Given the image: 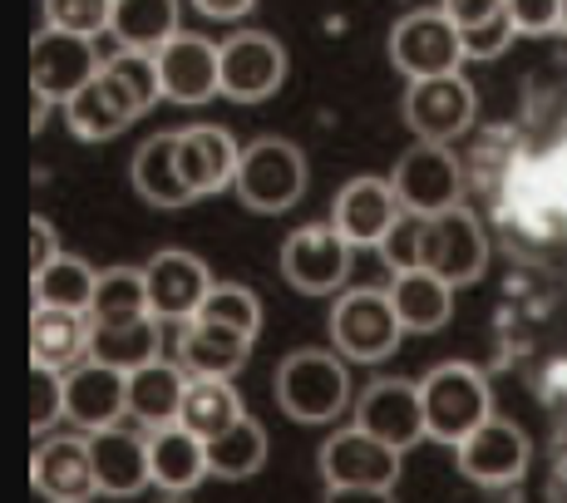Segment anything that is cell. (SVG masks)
I'll use <instances>...</instances> for the list:
<instances>
[{
	"mask_svg": "<svg viewBox=\"0 0 567 503\" xmlns=\"http://www.w3.org/2000/svg\"><path fill=\"white\" fill-rule=\"evenodd\" d=\"M380 257L395 271H434L450 287H468L488 267V237L474 213H400L390 237L380 243Z\"/></svg>",
	"mask_w": 567,
	"mask_h": 503,
	"instance_id": "obj_1",
	"label": "cell"
},
{
	"mask_svg": "<svg viewBox=\"0 0 567 503\" xmlns=\"http://www.w3.org/2000/svg\"><path fill=\"white\" fill-rule=\"evenodd\" d=\"M158 100H163L158 60L144 50H118L114 60H104L100 80L64 104V119H70L74 138L100 144V138L124 134V129L134 124L138 114H148Z\"/></svg>",
	"mask_w": 567,
	"mask_h": 503,
	"instance_id": "obj_2",
	"label": "cell"
},
{
	"mask_svg": "<svg viewBox=\"0 0 567 503\" xmlns=\"http://www.w3.org/2000/svg\"><path fill=\"white\" fill-rule=\"evenodd\" d=\"M277 404L301 424H331L351 404V370L341 351H291L277 366Z\"/></svg>",
	"mask_w": 567,
	"mask_h": 503,
	"instance_id": "obj_3",
	"label": "cell"
},
{
	"mask_svg": "<svg viewBox=\"0 0 567 503\" xmlns=\"http://www.w3.org/2000/svg\"><path fill=\"white\" fill-rule=\"evenodd\" d=\"M420 400H424V430L440 444H464L478 424L494 414L488 404V380L478 376L464 360H444L430 376L420 380Z\"/></svg>",
	"mask_w": 567,
	"mask_h": 503,
	"instance_id": "obj_4",
	"label": "cell"
},
{
	"mask_svg": "<svg viewBox=\"0 0 567 503\" xmlns=\"http://www.w3.org/2000/svg\"><path fill=\"white\" fill-rule=\"evenodd\" d=\"M233 188L252 213H287L307 193V153L287 138H257L243 148Z\"/></svg>",
	"mask_w": 567,
	"mask_h": 503,
	"instance_id": "obj_5",
	"label": "cell"
},
{
	"mask_svg": "<svg viewBox=\"0 0 567 503\" xmlns=\"http://www.w3.org/2000/svg\"><path fill=\"white\" fill-rule=\"evenodd\" d=\"M400 336H405V326H400L390 291L361 287V291H346V297L331 306V341L346 360L375 366V360L395 356Z\"/></svg>",
	"mask_w": 567,
	"mask_h": 503,
	"instance_id": "obj_6",
	"label": "cell"
},
{
	"mask_svg": "<svg viewBox=\"0 0 567 503\" xmlns=\"http://www.w3.org/2000/svg\"><path fill=\"white\" fill-rule=\"evenodd\" d=\"M390 60L410 80H434V74H460L464 35L444 10H410L390 30Z\"/></svg>",
	"mask_w": 567,
	"mask_h": 503,
	"instance_id": "obj_7",
	"label": "cell"
},
{
	"mask_svg": "<svg viewBox=\"0 0 567 503\" xmlns=\"http://www.w3.org/2000/svg\"><path fill=\"white\" fill-rule=\"evenodd\" d=\"M400 469H405V450L375 440L361 424H351V430L331 434V440L321 444L326 489H395Z\"/></svg>",
	"mask_w": 567,
	"mask_h": 503,
	"instance_id": "obj_8",
	"label": "cell"
},
{
	"mask_svg": "<svg viewBox=\"0 0 567 503\" xmlns=\"http://www.w3.org/2000/svg\"><path fill=\"white\" fill-rule=\"evenodd\" d=\"M351 243L341 237L336 223H316L297 227V233L281 243V277L291 281L307 297H326V291H341L351 277Z\"/></svg>",
	"mask_w": 567,
	"mask_h": 503,
	"instance_id": "obj_9",
	"label": "cell"
},
{
	"mask_svg": "<svg viewBox=\"0 0 567 503\" xmlns=\"http://www.w3.org/2000/svg\"><path fill=\"white\" fill-rule=\"evenodd\" d=\"M104 60L94 50V40L64 35V30H40L30 45V90H40L54 104H70L80 90H90L100 80Z\"/></svg>",
	"mask_w": 567,
	"mask_h": 503,
	"instance_id": "obj_10",
	"label": "cell"
},
{
	"mask_svg": "<svg viewBox=\"0 0 567 503\" xmlns=\"http://www.w3.org/2000/svg\"><path fill=\"white\" fill-rule=\"evenodd\" d=\"M405 213H450L464 207V173L444 144H414L390 173Z\"/></svg>",
	"mask_w": 567,
	"mask_h": 503,
	"instance_id": "obj_11",
	"label": "cell"
},
{
	"mask_svg": "<svg viewBox=\"0 0 567 503\" xmlns=\"http://www.w3.org/2000/svg\"><path fill=\"white\" fill-rule=\"evenodd\" d=\"M405 124L420 134V144H450V138H460L474 124V84L464 74L410 80Z\"/></svg>",
	"mask_w": 567,
	"mask_h": 503,
	"instance_id": "obj_12",
	"label": "cell"
},
{
	"mask_svg": "<svg viewBox=\"0 0 567 503\" xmlns=\"http://www.w3.org/2000/svg\"><path fill=\"white\" fill-rule=\"evenodd\" d=\"M287 80V50L281 40L261 35V30H243V35L223 40V94L237 104L271 100Z\"/></svg>",
	"mask_w": 567,
	"mask_h": 503,
	"instance_id": "obj_13",
	"label": "cell"
},
{
	"mask_svg": "<svg viewBox=\"0 0 567 503\" xmlns=\"http://www.w3.org/2000/svg\"><path fill=\"white\" fill-rule=\"evenodd\" d=\"M158 80H163V100L173 104H207L213 94H223V45L203 35H178L168 40L158 54Z\"/></svg>",
	"mask_w": 567,
	"mask_h": 503,
	"instance_id": "obj_14",
	"label": "cell"
},
{
	"mask_svg": "<svg viewBox=\"0 0 567 503\" xmlns=\"http://www.w3.org/2000/svg\"><path fill=\"white\" fill-rule=\"evenodd\" d=\"M400 193L390 178H375V173H361L351 178L341 193H336L331 207V223L341 227V237L351 247H380L390 237V227L400 223Z\"/></svg>",
	"mask_w": 567,
	"mask_h": 503,
	"instance_id": "obj_15",
	"label": "cell"
},
{
	"mask_svg": "<svg viewBox=\"0 0 567 503\" xmlns=\"http://www.w3.org/2000/svg\"><path fill=\"white\" fill-rule=\"evenodd\" d=\"M460 450V469L474 484H488V489H504V484H518L528 474V434L518 430L514 420H498L488 414Z\"/></svg>",
	"mask_w": 567,
	"mask_h": 503,
	"instance_id": "obj_16",
	"label": "cell"
},
{
	"mask_svg": "<svg viewBox=\"0 0 567 503\" xmlns=\"http://www.w3.org/2000/svg\"><path fill=\"white\" fill-rule=\"evenodd\" d=\"M355 424L370 430L375 440L395 444V450H414L424 440V400H420V386L414 380H375V386L361 396L355 404Z\"/></svg>",
	"mask_w": 567,
	"mask_h": 503,
	"instance_id": "obj_17",
	"label": "cell"
},
{
	"mask_svg": "<svg viewBox=\"0 0 567 503\" xmlns=\"http://www.w3.org/2000/svg\"><path fill=\"white\" fill-rule=\"evenodd\" d=\"M144 277H148V306H154L158 321H193L198 306L207 301V291H213V271L193 252L178 247L158 252Z\"/></svg>",
	"mask_w": 567,
	"mask_h": 503,
	"instance_id": "obj_18",
	"label": "cell"
},
{
	"mask_svg": "<svg viewBox=\"0 0 567 503\" xmlns=\"http://www.w3.org/2000/svg\"><path fill=\"white\" fill-rule=\"evenodd\" d=\"M64 414L90 434L118 424V414H128V376L100 366V360H80L64 376Z\"/></svg>",
	"mask_w": 567,
	"mask_h": 503,
	"instance_id": "obj_19",
	"label": "cell"
},
{
	"mask_svg": "<svg viewBox=\"0 0 567 503\" xmlns=\"http://www.w3.org/2000/svg\"><path fill=\"white\" fill-rule=\"evenodd\" d=\"M35 489L45 494L50 503H90L100 494V474H94V454H90V440H45L35 450Z\"/></svg>",
	"mask_w": 567,
	"mask_h": 503,
	"instance_id": "obj_20",
	"label": "cell"
},
{
	"mask_svg": "<svg viewBox=\"0 0 567 503\" xmlns=\"http://www.w3.org/2000/svg\"><path fill=\"white\" fill-rule=\"evenodd\" d=\"M178 168H183V178H188V188L198 193V198H207V193H223L227 183H237L243 148L217 124L178 129Z\"/></svg>",
	"mask_w": 567,
	"mask_h": 503,
	"instance_id": "obj_21",
	"label": "cell"
},
{
	"mask_svg": "<svg viewBox=\"0 0 567 503\" xmlns=\"http://www.w3.org/2000/svg\"><path fill=\"white\" fill-rule=\"evenodd\" d=\"M90 454H94V474H100V494H114V499H128L138 489L154 484L148 474V440L134 430H94L90 434Z\"/></svg>",
	"mask_w": 567,
	"mask_h": 503,
	"instance_id": "obj_22",
	"label": "cell"
},
{
	"mask_svg": "<svg viewBox=\"0 0 567 503\" xmlns=\"http://www.w3.org/2000/svg\"><path fill=\"white\" fill-rule=\"evenodd\" d=\"M252 356V336L243 331H227V326H213V321H183L178 331V366L188 376H217V380H233L237 370L247 366Z\"/></svg>",
	"mask_w": 567,
	"mask_h": 503,
	"instance_id": "obj_23",
	"label": "cell"
},
{
	"mask_svg": "<svg viewBox=\"0 0 567 503\" xmlns=\"http://www.w3.org/2000/svg\"><path fill=\"white\" fill-rule=\"evenodd\" d=\"M90 336H94L90 311L35 306V316H30V356H35V366L64 370V376H70L80 360H90Z\"/></svg>",
	"mask_w": 567,
	"mask_h": 503,
	"instance_id": "obj_24",
	"label": "cell"
},
{
	"mask_svg": "<svg viewBox=\"0 0 567 503\" xmlns=\"http://www.w3.org/2000/svg\"><path fill=\"white\" fill-rule=\"evenodd\" d=\"M148 474L163 494H188V489L203 484L207 469V440H198L193 430L183 424H168V430L148 434Z\"/></svg>",
	"mask_w": 567,
	"mask_h": 503,
	"instance_id": "obj_25",
	"label": "cell"
},
{
	"mask_svg": "<svg viewBox=\"0 0 567 503\" xmlns=\"http://www.w3.org/2000/svg\"><path fill=\"white\" fill-rule=\"evenodd\" d=\"M183 396H188V370L163 356L154 366L128 376V414H134L144 430H168V424H178Z\"/></svg>",
	"mask_w": 567,
	"mask_h": 503,
	"instance_id": "obj_26",
	"label": "cell"
},
{
	"mask_svg": "<svg viewBox=\"0 0 567 503\" xmlns=\"http://www.w3.org/2000/svg\"><path fill=\"white\" fill-rule=\"evenodd\" d=\"M134 188H138V198L154 203V207H188L193 198H198V193L188 188V178H183V168H178V129H168V134L138 144Z\"/></svg>",
	"mask_w": 567,
	"mask_h": 503,
	"instance_id": "obj_27",
	"label": "cell"
},
{
	"mask_svg": "<svg viewBox=\"0 0 567 503\" xmlns=\"http://www.w3.org/2000/svg\"><path fill=\"white\" fill-rule=\"evenodd\" d=\"M390 301H395V316L410 336L440 331L454 316V287L444 277H434V271H395Z\"/></svg>",
	"mask_w": 567,
	"mask_h": 503,
	"instance_id": "obj_28",
	"label": "cell"
},
{
	"mask_svg": "<svg viewBox=\"0 0 567 503\" xmlns=\"http://www.w3.org/2000/svg\"><path fill=\"white\" fill-rule=\"evenodd\" d=\"M158 316H138V321H94V336H90V360H100L109 370H134L154 366L158 360Z\"/></svg>",
	"mask_w": 567,
	"mask_h": 503,
	"instance_id": "obj_29",
	"label": "cell"
},
{
	"mask_svg": "<svg viewBox=\"0 0 567 503\" xmlns=\"http://www.w3.org/2000/svg\"><path fill=\"white\" fill-rule=\"evenodd\" d=\"M114 30L118 50H144L158 54L178 35V0H114Z\"/></svg>",
	"mask_w": 567,
	"mask_h": 503,
	"instance_id": "obj_30",
	"label": "cell"
},
{
	"mask_svg": "<svg viewBox=\"0 0 567 503\" xmlns=\"http://www.w3.org/2000/svg\"><path fill=\"white\" fill-rule=\"evenodd\" d=\"M243 396L233 390V380H217V376H188V396H183V414L178 424L193 430L198 440H217L223 430H233L243 420Z\"/></svg>",
	"mask_w": 567,
	"mask_h": 503,
	"instance_id": "obj_31",
	"label": "cell"
},
{
	"mask_svg": "<svg viewBox=\"0 0 567 503\" xmlns=\"http://www.w3.org/2000/svg\"><path fill=\"white\" fill-rule=\"evenodd\" d=\"M267 450H271L267 430H261L252 414H243L233 430L207 440V469H213L217 479H252L257 469L267 464Z\"/></svg>",
	"mask_w": 567,
	"mask_h": 503,
	"instance_id": "obj_32",
	"label": "cell"
},
{
	"mask_svg": "<svg viewBox=\"0 0 567 503\" xmlns=\"http://www.w3.org/2000/svg\"><path fill=\"white\" fill-rule=\"evenodd\" d=\"M94 287H100V271L84 257H54L45 271H35V297L40 306H60V311H90Z\"/></svg>",
	"mask_w": 567,
	"mask_h": 503,
	"instance_id": "obj_33",
	"label": "cell"
},
{
	"mask_svg": "<svg viewBox=\"0 0 567 503\" xmlns=\"http://www.w3.org/2000/svg\"><path fill=\"white\" fill-rule=\"evenodd\" d=\"M138 316H154V306H148V277H144V271H138V267L100 271L90 321H138Z\"/></svg>",
	"mask_w": 567,
	"mask_h": 503,
	"instance_id": "obj_34",
	"label": "cell"
},
{
	"mask_svg": "<svg viewBox=\"0 0 567 503\" xmlns=\"http://www.w3.org/2000/svg\"><path fill=\"white\" fill-rule=\"evenodd\" d=\"M198 321L227 326V331H243V336H252V341H257V326H261L257 291L243 287V281H213L207 301L198 306Z\"/></svg>",
	"mask_w": 567,
	"mask_h": 503,
	"instance_id": "obj_35",
	"label": "cell"
},
{
	"mask_svg": "<svg viewBox=\"0 0 567 503\" xmlns=\"http://www.w3.org/2000/svg\"><path fill=\"white\" fill-rule=\"evenodd\" d=\"M45 20H50V30L94 40L114 20V0H45Z\"/></svg>",
	"mask_w": 567,
	"mask_h": 503,
	"instance_id": "obj_36",
	"label": "cell"
},
{
	"mask_svg": "<svg viewBox=\"0 0 567 503\" xmlns=\"http://www.w3.org/2000/svg\"><path fill=\"white\" fill-rule=\"evenodd\" d=\"M460 35H464V60H494V54H504L508 45H514L518 25L504 6L494 20H484V25H474V30H460Z\"/></svg>",
	"mask_w": 567,
	"mask_h": 503,
	"instance_id": "obj_37",
	"label": "cell"
},
{
	"mask_svg": "<svg viewBox=\"0 0 567 503\" xmlns=\"http://www.w3.org/2000/svg\"><path fill=\"white\" fill-rule=\"evenodd\" d=\"M518 35H548V30L567 25V0H508Z\"/></svg>",
	"mask_w": 567,
	"mask_h": 503,
	"instance_id": "obj_38",
	"label": "cell"
},
{
	"mask_svg": "<svg viewBox=\"0 0 567 503\" xmlns=\"http://www.w3.org/2000/svg\"><path fill=\"white\" fill-rule=\"evenodd\" d=\"M60 414H64V370L35 366V410H30V430L45 434Z\"/></svg>",
	"mask_w": 567,
	"mask_h": 503,
	"instance_id": "obj_39",
	"label": "cell"
},
{
	"mask_svg": "<svg viewBox=\"0 0 567 503\" xmlns=\"http://www.w3.org/2000/svg\"><path fill=\"white\" fill-rule=\"evenodd\" d=\"M504 6H508V0H440V10H444V16H450L460 30L484 25V20H494Z\"/></svg>",
	"mask_w": 567,
	"mask_h": 503,
	"instance_id": "obj_40",
	"label": "cell"
},
{
	"mask_svg": "<svg viewBox=\"0 0 567 503\" xmlns=\"http://www.w3.org/2000/svg\"><path fill=\"white\" fill-rule=\"evenodd\" d=\"M54 257H64L60 243H54V227L45 217H35V223H30V271H45Z\"/></svg>",
	"mask_w": 567,
	"mask_h": 503,
	"instance_id": "obj_41",
	"label": "cell"
},
{
	"mask_svg": "<svg viewBox=\"0 0 567 503\" xmlns=\"http://www.w3.org/2000/svg\"><path fill=\"white\" fill-rule=\"evenodd\" d=\"M193 6H198L207 20H243L257 0H193Z\"/></svg>",
	"mask_w": 567,
	"mask_h": 503,
	"instance_id": "obj_42",
	"label": "cell"
},
{
	"mask_svg": "<svg viewBox=\"0 0 567 503\" xmlns=\"http://www.w3.org/2000/svg\"><path fill=\"white\" fill-rule=\"evenodd\" d=\"M326 503H395L390 489H326Z\"/></svg>",
	"mask_w": 567,
	"mask_h": 503,
	"instance_id": "obj_43",
	"label": "cell"
},
{
	"mask_svg": "<svg viewBox=\"0 0 567 503\" xmlns=\"http://www.w3.org/2000/svg\"><path fill=\"white\" fill-rule=\"evenodd\" d=\"M30 104H35V109H30V129L40 134V129H45V119H50V104H54V100H45L40 90H30Z\"/></svg>",
	"mask_w": 567,
	"mask_h": 503,
	"instance_id": "obj_44",
	"label": "cell"
},
{
	"mask_svg": "<svg viewBox=\"0 0 567 503\" xmlns=\"http://www.w3.org/2000/svg\"><path fill=\"white\" fill-rule=\"evenodd\" d=\"M163 503H188V499H183V494H173V499H163Z\"/></svg>",
	"mask_w": 567,
	"mask_h": 503,
	"instance_id": "obj_45",
	"label": "cell"
}]
</instances>
